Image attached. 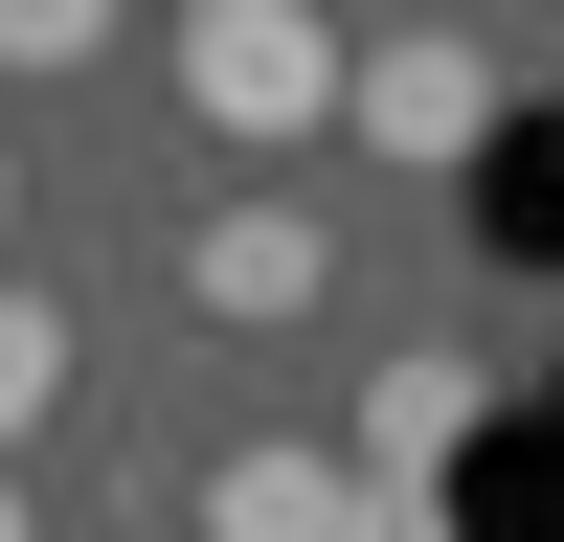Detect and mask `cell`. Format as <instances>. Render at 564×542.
Instances as JSON below:
<instances>
[{
	"label": "cell",
	"mask_w": 564,
	"mask_h": 542,
	"mask_svg": "<svg viewBox=\"0 0 564 542\" xmlns=\"http://www.w3.org/2000/svg\"><path fill=\"white\" fill-rule=\"evenodd\" d=\"M361 0H181V113L226 136V159H316V136H361Z\"/></svg>",
	"instance_id": "obj_1"
},
{
	"label": "cell",
	"mask_w": 564,
	"mask_h": 542,
	"mask_svg": "<svg viewBox=\"0 0 564 542\" xmlns=\"http://www.w3.org/2000/svg\"><path fill=\"white\" fill-rule=\"evenodd\" d=\"M204 542H430L384 452H316V430H249L204 452Z\"/></svg>",
	"instance_id": "obj_2"
},
{
	"label": "cell",
	"mask_w": 564,
	"mask_h": 542,
	"mask_svg": "<svg viewBox=\"0 0 564 542\" xmlns=\"http://www.w3.org/2000/svg\"><path fill=\"white\" fill-rule=\"evenodd\" d=\"M475 136H497V45L406 0V23L361 45V159H475Z\"/></svg>",
	"instance_id": "obj_3"
},
{
	"label": "cell",
	"mask_w": 564,
	"mask_h": 542,
	"mask_svg": "<svg viewBox=\"0 0 564 542\" xmlns=\"http://www.w3.org/2000/svg\"><path fill=\"white\" fill-rule=\"evenodd\" d=\"M181 294H204L226 339H271V316L339 294V226H316V204H204V226H181Z\"/></svg>",
	"instance_id": "obj_4"
},
{
	"label": "cell",
	"mask_w": 564,
	"mask_h": 542,
	"mask_svg": "<svg viewBox=\"0 0 564 542\" xmlns=\"http://www.w3.org/2000/svg\"><path fill=\"white\" fill-rule=\"evenodd\" d=\"M361 452H384V475H452V452H475V361H384V384H361Z\"/></svg>",
	"instance_id": "obj_5"
},
{
	"label": "cell",
	"mask_w": 564,
	"mask_h": 542,
	"mask_svg": "<svg viewBox=\"0 0 564 542\" xmlns=\"http://www.w3.org/2000/svg\"><path fill=\"white\" fill-rule=\"evenodd\" d=\"M45 406H68V316H45V294H0V452H23Z\"/></svg>",
	"instance_id": "obj_6"
},
{
	"label": "cell",
	"mask_w": 564,
	"mask_h": 542,
	"mask_svg": "<svg viewBox=\"0 0 564 542\" xmlns=\"http://www.w3.org/2000/svg\"><path fill=\"white\" fill-rule=\"evenodd\" d=\"M113 45V0H0V68H90Z\"/></svg>",
	"instance_id": "obj_7"
},
{
	"label": "cell",
	"mask_w": 564,
	"mask_h": 542,
	"mask_svg": "<svg viewBox=\"0 0 564 542\" xmlns=\"http://www.w3.org/2000/svg\"><path fill=\"white\" fill-rule=\"evenodd\" d=\"M0 542H45V520H23V497H0Z\"/></svg>",
	"instance_id": "obj_8"
},
{
	"label": "cell",
	"mask_w": 564,
	"mask_h": 542,
	"mask_svg": "<svg viewBox=\"0 0 564 542\" xmlns=\"http://www.w3.org/2000/svg\"><path fill=\"white\" fill-rule=\"evenodd\" d=\"M361 23H406V0H361Z\"/></svg>",
	"instance_id": "obj_9"
},
{
	"label": "cell",
	"mask_w": 564,
	"mask_h": 542,
	"mask_svg": "<svg viewBox=\"0 0 564 542\" xmlns=\"http://www.w3.org/2000/svg\"><path fill=\"white\" fill-rule=\"evenodd\" d=\"M0 204H23V159H0Z\"/></svg>",
	"instance_id": "obj_10"
}]
</instances>
